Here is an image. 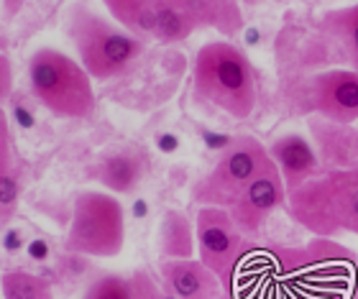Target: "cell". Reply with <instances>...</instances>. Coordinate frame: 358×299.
Here are the masks:
<instances>
[{
  "mask_svg": "<svg viewBox=\"0 0 358 299\" xmlns=\"http://www.w3.org/2000/svg\"><path fill=\"white\" fill-rule=\"evenodd\" d=\"M92 174L110 195H131L146 174V159L134 149L113 151L97 161Z\"/></svg>",
  "mask_w": 358,
  "mask_h": 299,
  "instance_id": "5bb4252c",
  "label": "cell"
},
{
  "mask_svg": "<svg viewBox=\"0 0 358 299\" xmlns=\"http://www.w3.org/2000/svg\"><path fill=\"white\" fill-rule=\"evenodd\" d=\"M0 292L6 299H54L46 279L21 269L6 271L0 277Z\"/></svg>",
  "mask_w": 358,
  "mask_h": 299,
  "instance_id": "ac0fdd59",
  "label": "cell"
},
{
  "mask_svg": "<svg viewBox=\"0 0 358 299\" xmlns=\"http://www.w3.org/2000/svg\"><path fill=\"white\" fill-rule=\"evenodd\" d=\"M299 110L307 115L358 123V72L356 69H325L299 87Z\"/></svg>",
  "mask_w": 358,
  "mask_h": 299,
  "instance_id": "9c48e42d",
  "label": "cell"
},
{
  "mask_svg": "<svg viewBox=\"0 0 358 299\" xmlns=\"http://www.w3.org/2000/svg\"><path fill=\"white\" fill-rule=\"evenodd\" d=\"M29 254L34 256V258H46V256H49V248H46V243L36 240V243H34V246L29 248Z\"/></svg>",
  "mask_w": 358,
  "mask_h": 299,
  "instance_id": "603a6c76",
  "label": "cell"
},
{
  "mask_svg": "<svg viewBox=\"0 0 358 299\" xmlns=\"http://www.w3.org/2000/svg\"><path fill=\"white\" fill-rule=\"evenodd\" d=\"M317 26L322 36L330 38L343 52L351 69L358 72V3L325 10Z\"/></svg>",
  "mask_w": 358,
  "mask_h": 299,
  "instance_id": "9a60e30c",
  "label": "cell"
},
{
  "mask_svg": "<svg viewBox=\"0 0 358 299\" xmlns=\"http://www.w3.org/2000/svg\"><path fill=\"white\" fill-rule=\"evenodd\" d=\"M18 195H21V182L13 174V169L0 174V220H10L18 207Z\"/></svg>",
  "mask_w": 358,
  "mask_h": 299,
  "instance_id": "ffe728a7",
  "label": "cell"
},
{
  "mask_svg": "<svg viewBox=\"0 0 358 299\" xmlns=\"http://www.w3.org/2000/svg\"><path fill=\"white\" fill-rule=\"evenodd\" d=\"M197 235L192 220L182 210H166L159 223V254L162 258H194Z\"/></svg>",
  "mask_w": 358,
  "mask_h": 299,
  "instance_id": "2e32d148",
  "label": "cell"
},
{
  "mask_svg": "<svg viewBox=\"0 0 358 299\" xmlns=\"http://www.w3.org/2000/svg\"><path fill=\"white\" fill-rule=\"evenodd\" d=\"M159 274L177 299H223V282L200 258H162Z\"/></svg>",
  "mask_w": 358,
  "mask_h": 299,
  "instance_id": "7c38bea8",
  "label": "cell"
},
{
  "mask_svg": "<svg viewBox=\"0 0 358 299\" xmlns=\"http://www.w3.org/2000/svg\"><path fill=\"white\" fill-rule=\"evenodd\" d=\"M13 90V64L6 52H0V100H6Z\"/></svg>",
  "mask_w": 358,
  "mask_h": 299,
  "instance_id": "44dd1931",
  "label": "cell"
},
{
  "mask_svg": "<svg viewBox=\"0 0 358 299\" xmlns=\"http://www.w3.org/2000/svg\"><path fill=\"white\" fill-rule=\"evenodd\" d=\"M0 136H10L8 133V118L6 112H3V108H0Z\"/></svg>",
  "mask_w": 358,
  "mask_h": 299,
  "instance_id": "cb8c5ba5",
  "label": "cell"
},
{
  "mask_svg": "<svg viewBox=\"0 0 358 299\" xmlns=\"http://www.w3.org/2000/svg\"><path fill=\"white\" fill-rule=\"evenodd\" d=\"M10 169V136H0V174Z\"/></svg>",
  "mask_w": 358,
  "mask_h": 299,
  "instance_id": "7402d4cb",
  "label": "cell"
},
{
  "mask_svg": "<svg viewBox=\"0 0 358 299\" xmlns=\"http://www.w3.org/2000/svg\"><path fill=\"white\" fill-rule=\"evenodd\" d=\"M64 31L80 57V64L92 80H113L123 75L143 54L141 38L108 21L85 0L67 10Z\"/></svg>",
  "mask_w": 358,
  "mask_h": 299,
  "instance_id": "3957f363",
  "label": "cell"
},
{
  "mask_svg": "<svg viewBox=\"0 0 358 299\" xmlns=\"http://www.w3.org/2000/svg\"><path fill=\"white\" fill-rule=\"evenodd\" d=\"M6 46H8L6 36H3V34H0V52H6Z\"/></svg>",
  "mask_w": 358,
  "mask_h": 299,
  "instance_id": "d4e9b609",
  "label": "cell"
},
{
  "mask_svg": "<svg viewBox=\"0 0 358 299\" xmlns=\"http://www.w3.org/2000/svg\"><path fill=\"white\" fill-rule=\"evenodd\" d=\"M268 149L254 136H238L220 154L215 166L192 184V200L200 207L231 210L268 164Z\"/></svg>",
  "mask_w": 358,
  "mask_h": 299,
  "instance_id": "8992f818",
  "label": "cell"
},
{
  "mask_svg": "<svg viewBox=\"0 0 358 299\" xmlns=\"http://www.w3.org/2000/svg\"><path fill=\"white\" fill-rule=\"evenodd\" d=\"M287 215L310 235L358 238V169L320 172L287 197Z\"/></svg>",
  "mask_w": 358,
  "mask_h": 299,
  "instance_id": "7a4b0ae2",
  "label": "cell"
},
{
  "mask_svg": "<svg viewBox=\"0 0 358 299\" xmlns=\"http://www.w3.org/2000/svg\"><path fill=\"white\" fill-rule=\"evenodd\" d=\"M238 3H246V6H256V3H262V0H238Z\"/></svg>",
  "mask_w": 358,
  "mask_h": 299,
  "instance_id": "484cf974",
  "label": "cell"
},
{
  "mask_svg": "<svg viewBox=\"0 0 358 299\" xmlns=\"http://www.w3.org/2000/svg\"><path fill=\"white\" fill-rule=\"evenodd\" d=\"M29 82L34 98L59 118H87L95 112L92 77L59 49L44 46L34 52L29 59Z\"/></svg>",
  "mask_w": 358,
  "mask_h": 299,
  "instance_id": "277c9868",
  "label": "cell"
},
{
  "mask_svg": "<svg viewBox=\"0 0 358 299\" xmlns=\"http://www.w3.org/2000/svg\"><path fill=\"white\" fill-rule=\"evenodd\" d=\"M287 197H289V192H287L282 172H279L274 159H268V164L254 180V184L243 192V197L228 212H231L236 228L246 238L254 240L262 235L264 225L268 223V217L274 215L276 210H287Z\"/></svg>",
  "mask_w": 358,
  "mask_h": 299,
  "instance_id": "30bf717a",
  "label": "cell"
},
{
  "mask_svg": "<svg viewBox=\"0 0 358 299\" xmlns=\"http://www.w3.org/2000/svg\"><path fill=\"white\" fill-rule=\"evenodd\" d=\"M192 90L200 103L233 120L251 118L259 103L254 64L231 41H208L200 46L192 67Z\"/></svg>",
  "mask_w": 358,
  "mask_h": 299,
  "instance_id": "6da1fadb",
  "label": "cell"
},
{
  "mask_svg": "<svg viewBox=\"0 0 358 299\" xmlns=\"http://www.w3.org/2000/svg\"><path fill=\"white\" fill-rule=\"evenodd\" d=\"M197 258L215 274L223 286L233 282L241 263L254 251V240L236 228L225 207H200L194 215Z\"/></svg>",
  "mask_w": 358,
  "mask_h": 299,
  "instance_id": "ba28073f",
  "label": "cell"
},
{
  "mask_svg": "<svg viewBox=\"0 0 358 299\" xmlns=\"http://www.w3.org/2000/svg\"><path fill=\"white\" fill-rule=\"evenodd\" d=\"M83 299H136L131 279L115 277V274H105V277L95 279L87 286Z\"/></svg>",
  "mask_w": 358,
  "mask_h": 299,
  "instance_id": "d6986e66",
  "label": "cell"
},
{
  "mask_svg": "<svg viewBox=\"0 0 358 299\" xmlns=\"http://www.w3.org/2000/svg\"><path fill=\"white\" fill-rule=\"evenodd\" d=\"M157 8V38L162 44H179L197 31H217L236 36L246 18L238 0H154Z\"/></svg>",
  "mask_w": 358,
  "mask_h": 299,
  "instance_id": "52a82bcc",
  "label": "cell"
},
{
  "mask_svg": "<svg viewBox=\"0 0 358 299\" xmlns=\"http://www.w3.org/2000/svg\"><path fill=\"white\" fill-rule=\"evenodd\" d=\"M108 13L120 29L143 38H157V8L154 0H103Z\"/></svg>",
  "mask_w": 358,
  "mask_h": 299,
  "instance_id": "e0dca14e",
  "label": "cell"
},
{
  "mask_svg": "<svg viewBox=\"0 0 358 299\" xmlns=\"http://www.w3.org/2000/svg\"><path fill=\"white\" fill-rule=\"evenodd\" d=\"M268 156L274 159L276 166H279L287 192H294L305 182L320 174V161H317L310 136H302L297 131H289V133L274 138L268 146Z\"/></svg>",
  "mask_w": 358,
  "mask_h": 299,
  "instance_id": "4fadbf2b",
  "label": "cell"
},
{
  "mask_svg": "<svg viewBox=\"0 0 358 299\" xmlns=\"http://www.w3.org/2000/svg\"><path fill=\"white\" fill-rule=\"evenodd\" d=\"M126 243V212L110 192H80L72 207L64 248L87 258H115Z\"/></svg>",
  "mask_w": 358,
  "mask_h": 299,
  "instance_id": "5b68a950",
  "label": "cell"
},
{
  "mask_svg": "<svg viewBox=\"0 0 358 299\" xmlns=\"http://www.w3.org/2000/svg\"><path fill=\"white\" fill-rule=\"evenodd\" d=\"M307 133L320 161V172L358 169V123H336L320 115H310Z\"/></svg>",
  "mask_w": 358,
  "mask_h": 299,
  "instance_id": "8fae6325",
  "label": "cell"
}]
</instances>
